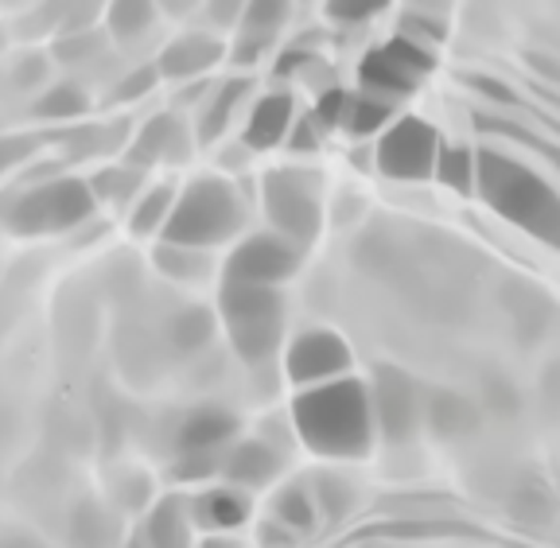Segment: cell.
<instances>
[{
    "instance_id": "6da1fadb",
    "label": "cell",
    "mask_w": 560,
    "mask_h": 548,
    "mask_svg": "<svg viewBox=\"0 0 560 548\" xmlns=\"http://www.w3.org/2000/svg\"><path fill=\"white\" fill-rule=\"evenodd\" d=\"M292 428L307 452L324 459H362L374 447L377 420L370 389L359 377L300 389L292 400Z\"/></svg>"
},
{
    "instance_id": "7a4b0ae2",
    "label": "cell",
    "mask_w": 560,
    "mask_h": 548,
    "mask_svg": "<svg viewBox=\"0 0 560 548\" xmlns=\"http://www.w3.org/2000/svg\"><path fill=\"white\" fill-rule=\"evenodd\" d=\"M479 195L514 226L560 249V195L522 160L479 149Z\"/></svg>"
},
{
    "instance_id": "3957f363",
    "label": "cell",
    "mask_w": 560,
    "mask_h": 548,
    "mask_svg": "<svg viewBox=\"0 0 560 548\" xmlns=\"http://www.w3.org/2000/svg\"><path fill=\"white\" fill-rule=\"evenodd\" d=\"M245 222L242 191L222 175H199L175 195L172 222H167L160 242L187 245V249H214L230 242Z\"/></svg>"
},
{
    "instance_id": "277c9868",
    "label": "cell",
    "mask_w": 560,
    "mask_h": 548,
    "mask_svg": "<svg viewBox=\"0 0 560 548\" xmlns=\"http://www.w3.org/2000/svg\"><path fill=\"white\" fill-rule=\"evenodd\" d=\"M219 315L226 327V339L245 365H272L284 339V300L280 288H254V284H226L219 292Z\"/></svg>"
},
{
    "instance_id": "5b68a950",
    "label": "cell",
    "mask_w": 560,
    "mask_h": 548,
    "mask_svg": "<svg viewBox=\"0 0 560 548\" xmlns=\"http://www.w3.org/2000/svg\"><path fill=\"white\" fill-rule=\"evenodd\" d=\"M97 199L90 191V179L79 175H55V179L32 183L27 191H16L4 210L9 226L16 234H55L90 222Z\"/></svg>"
},
{
    "instance_id": "8992f818",
    "label": "cell",
    "mask_w": 560,
    "mask_h": 548,
    "mask_svg": "<svg viewBox=\"0 0 560 548\" xmlns=\"http://www.w3.org/2000/svg\"><path fill=\"white\" fill-rule=\"evenodd\" d=\"M319 187L324 179L307 167H272L261 179V202L272 234L289 237L292 245H312L324 226V207H319Z\"/></svg>"
},
{
    "instance_id": "52a82bcc",
    "label": "cell",
    "mask_w": 560,
    "mask_h": 548,
    "mask_svg": "<svg viewBox=\"0 0 560 548\" xmlns=\"http://www.w3.org/2000/svg\"><path fill=\"white\" fill-rule=\"evenodd\" d=\"M444 149L440 132L424 117H397L374 144V167L385 179L424 183L436 175V156Z\"/></svg>"
},
{
    "instance_id": "ba28073f",
    "label": "cell",
    "mask_w": 560,
    "mask_h": 548,
    "mask_svg": "<svg viewBox=\"0 0 560 548\" xmlns=\"http://www.w3.org/2000/svg\"><path fill=\"white\" fill-rule=\"evenodd\" d=\"M432 67H436L432 47H420V44H412V39H405V35H394L389 44H382L370 55H362L359 86H362V94L394 105L397 97L412 94Z\"/></svg>"
},
{
    "instance_id": "9c48e42d",
    "label": "cell",
    "mask_w": 560,
    "mask_h": 548,
    "mask_svg": "<svg viewBox=\"0 0 560 548\" xmlns=\"http://www.w3.org/2000/svg\"><path fill=\"white\" fill-rule=\"evenodd\" d=\"M300 245L289 237L272 234H249L234 245V253L222 265V280L226 284H254V288H280L292 272L300 269Z\"/></svg>"
},
{
    "instance_id": "30bf717a",
    "label": "cell",
    "mask_w": 560,
    "mask_h": 548,
    "mask_svg": "<svg viewBox=\"0 0 560 548\" xmlns=\"http://www.w3.org/2000/svg\"><path fill=\"white\" fill-rule=\"evenodd\" d=\"M284 374L300 389H315V385L339 382L350 377V347L342 335L327 331V327H312V331H300L289 342V354H284Z\"/></svg>"
},
{
    "instance_id": "8fae6325",
    "label": "cell",
    "mask_w": 560,
    "mask_h": 548,
    "mask_svg": "<svg viewBox=\"0 0 560 548\" xmlns=\"http://www.w3.org/2000/svg\"><path fill=\"white\" fill-rule=\"evenodd\" d=\"M370 400H374L377 432H382L385 440H394V444L409 440L420 420V400L409 377H405L401 370H382V382H374Z\"/></svg>"
},
{
    "instance_id": "7c38bea8",
    "label": "cell",
    "mask_w": 560,
    "mask_h": 548,
    "mask_svg": "<svg viewBox=\"0 0 560 548\" xmlns=\"http://www.w3.org/2000/svg\"><path fill=\"white\" fill-rule=\"evenodd\" d=\"M187 156H191V132H187V125L175 114H156L132 137L125 164L149 172L152 164H184Z\"/></svg>"
},
{
    "instance_id": "4fadbf2b",
    "label": "cell",
    "mask_w": 560,
    "mask_h": 548,
    "mask_svg": "<svg viewBox=\"0 0 560 548\" xmlns=\"http://www.w3.org/2000/svg\"><path fill=\"white\" fill-rule=\"evenodd\" d=\"M296 97L292 94H261L254 102V109H249V117H245L242 125V144L249 152H272L280 149V144H289L292 129H296Z\"/></svg>"
},
{
    "instance_id": "5bb4252c",
    "label": "cell",
    "mask_w": 560,
    "mask_h": 548,
    "mask_svg": "<svg viewBox=\"0 0 560 548\" xmlns=\"http://www.w3.org/2000/svg\"><path fill=\"white\" fill-rule=\"evenodd\" d=\"M289 4L280 0H254L242 9V24H237V39L230 47V59L237 67H254L272 44H277L280 27L289 24Z\"/></svg>"
},
{
    "instance_id": "9a60e30c",
    "label": "cell",
    "mask_w": 560,
    "mask_h": 548,
    "mask_svg": "<svg viewBox=\"0 0 560 548\" xmlns=\"http://www.w3.org/2000/svg\"><path fill=\"white\" fill-rule=\"evenodd\" d=\"M222 55H226V44L219 35L187 32L156 55V70L167 82H199L214 62H222Z\"/></svg>"
},
{
    "instance_id": "2e32d148",
    "label": "cell",
    "mask_w": 560,
    "mask_h": 548,
    "mask_svg": "<svg viewBox=\"0 0 560 548\" xmlns=\"http://www.w3.org/2000/svg\"><path fill=\"white\" fill-rule=\"evenodd\" d=\"M237 435V417L219 405L195 409L175 432V452L179 455H222Z\"/></svg>"
},
{
    "instance_id": "e0dca14e",
    "label": "cell",
    "mask_w": 560,
    "mask_h": 548,
    "mask_svg": "<svg viewBox=\"0 0 560 548\" xmlns=\"http://www.w3.org/2000/svg\"><path fill=\"white\" fill-rule=\"evenodd\" d=\"M245 97H249V79L245 74H234V79H222L219 86H210V94L199 102V144H219L226 137V129L234 125V117L242 114Z\"/></svg>"
},
{
    "instance_id": "ac0fdd59",
    "label": "cell",
    "mask_w": 560,
    "mask_h": 548,
    "mask_svg": "<svg viewBox=\"0 0 560 548\" xmlns=\"http://www.w3.org/2000/svg\"><path fill=\"white\" fill-rule=\"evenodd\" d=\"M280 470V455L272 444H265V440H245V444H234L226 452V467H222V475H226L230 487L237 490H261L269 487L272 479H277Z\"/></svg>"
},
{
    "instance_id": "d6986e66",
    "label": "cell",
    "mask_w": 560,
    "mask_h": 548,
    "mask_svg": "<svg viewBox=\"0 0 560 548\" xmlns=\"http://www.w3.org/2000/svg\"><path fill=\"white\" fill-rule=\"evenodd\" d=\"M195 517L214 533L242 529L249 522V494L237 487H214L195 502Z\"/></svg>"
},
{
    "instance_id": "ffe728a7",
    "label": "cell",
    "mask_w": 560,
    "mask_h": 548,
    "mask_svg": "<svg viewBox=\"0 0 560 548\" xmlns=\"http://www.w3.org/2000/svg\"><path fill=\"white\" fill-rule=\"evenodd\" d=\"M140 540H144V548H195L191 517H187V510L175 498H167L149 514Z\"/></svg>"
},
{
    "instance_id": "44dd1931",
    "label": "cell",
    "mask_w": 560,
    "mask_h": 548,
    "mask_svg": "<svg viewBox=\"0 0 560 548\" xmlns=\"http://www.w3.org/2000/svg\"><path fill=\"white\" fill-rule=\"evenodd\" d=\"M152 257H156V269L167 280H175V284H202L214 272V257L207 249H187V245L160 242Z\"/></svg>"
},
{
    "instance_id": "7402d4cb",
    "label": "cell",
    "mask_w": 560,
    "mask_h": 548,
    "mask_svg": "<svg viewBox=\"0 0 560 548\" xmlns=\"http://www.w3.org/2000/svg\"><path fill=\"white\" fill-rule=\"evenodd\" d=\"M272 522L280 529H289L292 537L300 533H312L315 522H319V505L312 498V487H300V482H289L272 494Z\"/></svg>"
},
{
    "instance_id": "603a6c76",
    "label": "cell",
    "mask_w": 560,
    "mask_h": 548,
    "mask_svg": "<svg viewBox=\"0 0 560 548\" xmlns=\"http://www.w3.org/2000/svg\"><path fill=\"white\" fill-rule=\"evenodd\" d=\"M175 187L172 183H156L149 191H140L137 207H132V218H129V230L137 237H164L167 222H172V210H175Z\"/></svg>"
},
{
    "instance_id": "cb8c5ba5",
    "label": "cell",
    "mask_w": 560,
    "mask_h": 548,
    "mask_svg": "<svg viewBox=\"0 0 560 548\" xmlns=\"http://www.w3.org/2000/svg\"><path fill=\"white\" fill-rule=\"evenodd\" d=\"M436 183H444L455 195H475L479 191V152L467 144H444L436 156Z\"/></svg>"
},
{
    "instance_id": "d4e9b609",
    "label": "cell",
    "mask_w": 560,
    "mask_h": 548,
    "mask_svg": "<svg viewBox=\"0 0 560 548\" xmlns=\"http://www.w3.org/2000/svg\"><path fill=\"white\" fill-rule=\"evenodd\" d=\"M397 121V114H394V105L389 102H377V97H370V94H354L350 97V109H347V125H342V132L347 137H354V140H374V132L382 137L389 125Z\"/></svg>"
},
{
    "instance_id": "484cf974",
    "label": "cell",
    "mask_w": 560,
    "mask_h": 548,
    "mask_svg": "<svg viewBox=\"0 0 560 548\" xmlns=\"http://www.w3.org/2000/svg\"><path fill=\"white\" fill-rule=\"evenodd\" d=\"M140 187H144V172L132 164H109L90 179V191H94L97 202H114V207H125V202L140 199Z\"/></svg>"
},
{
    "instance_id": "4316f807",
    "label": "cell",
    "mask_w": 560,
    "mask_h": 548,
    "mask_svg": "<svg viewBox=\"0 0 560 548\" xmlns=\"http://www.w3.org/2000/svg\"><path fill=\"white\" fill-rule=\"evenodd\" d=\"M90 109V97L82 86L74 82H59V86L44 90V94L35 97L32 105V117L35 121H74Z\"/></svg>"
},
{
    "instance_id": "83f0119b",
    "label": "cell",
    "mask_w": 560,
    "mask_h": 548,
    "mask_svg": "<svg viewBox=\"0 0 560 548\" xmlns=\"http://www.w3.org/2000/svg\"><path fill=\"white\" fill-rule=\"evenodd\" d=\"M156 16H160L156 4L125 0V4H109V12H105V27H109V35H114L117 44H137V39H144V35L152 32Z\"/></svg>"
},
{
    "instance_id": "f1b7e54d",
    "label": "cell",
    "mask_w": 560,
    "mask_h": 548,
    "mask_svg": "<svg viewBox=\"0 0 560 548\" xmlns=\"http://www.w3.org/2000/svg\"><path fill=\"white\" fill-rule=\"evenodd\" d=\"M401 35L405 39H412V44H420V47L444 44L447 16H436L432 4H412V9H405V16H401Z\"/></svg>"
},
{
    "instance_id": "f546056e",
    "label": "cell",
    "mask_w": 560,
    "mask_h": 548,
    "mask_svg": "<svg viewBox=\"0 0 560 548\" xmlns=\"http://www.w3.org/2000/svg\"><path fill=\"white\" fill-rule=\"evenodd\" d=\"M210 335H214V315L207 312V307H187V312L175 315L172 323V339L179 350H199L210 342Z\"/></svg>"
},
{
    "instance_id": "4dcf8cb0",
    "label": "cell",
    "mask_w": 560,
    "mask_h": 548,
    "mask_svg": "<svg viewBox=\"0 0 560 548\" xmlns=\"http://www.w3.org/2000/svg\"><path fill=\"white\" fill-rule=\"evenodd\" d=\"M312 498L324 517H342L354 510V487L342 482L339 475H319V479L312 482Z\"/></svg>"
},
{
    "instance_id": "1f68e13d",
    "label": "cell",
    "mask_w": 560,
    "mask_h": 548,
    "mask_svg": "<svg viewBox=\"0 0 560 548\" xmlns=\"http://www.w3.org/2000/svg\"><path fill=\"white\" fill-rule=\"evenodd\" d=\"M429 409H432L429 420L436 432L455 435V432H467V428H471V409H467V400L452 397V393H436Z\"/></svg>"
},
{
    "instance_id": "d6a6232c",
    "label": "cell",
    "mask_w": 560,
    "mask_h": 548,
    "mask_svg": "<svg viewBox=\"0 0 560 548\" xmlns=\"http://www.w3.org/2000/svg\"><path fill=\"white\" fill-rule=\"evenodd\" d=\"M382 9H385V0H335V4H327V16L342 27H354V24H370V20H377L382 16Z\"/></svg>"
},
{
    "instance_id": "836d02e7",
    "label": "cell",
    "mask_w": 560,
    "mask_h": 548,
    "mask_svg": "<svg viewBox=\"0 0 560 548\" xmlns=\"http://www.w3.org/2000/svg\"><path fill=\"white\" fill-rule=\"evenodd\" d=\"M39 149V140L32 132H4L0 137V179L9 172H16L20 164H27V156Z\"/></svg>"
},
{
    "instance_id": "e575fe53",
    "label": "cell",
    "mask_w": 560,
    "mask_h": 548,
    "mask_svg": "<svg viewBox=\"0 0 560 548\" xmlns=\"http://www.w3.org/2000/svg\"><path fill=\"white\" fill-rule=\"evenodd\" d=\"M160 82V70H156V62L152 67H137V70H125V79L114 86V102H137V97H144L152 86Z\"/></svg>"
},
{
    "instance_id": "d590c367",
    "label": "cell",
    "mask_w": 560,
    "mask_h": 548,
    "mask_svg": "<svg viewBox=\"0 0 560 548\" xmlns=\"http://www.w3.org/2000/svg\"><path fill=\"white\" fill-rule=\"evenodd\" d=\"M319 140H324V129H319V121L307 114V117H300V121H296V129H292V137H289V144H284V149L315 152V149H319Z\"/></svg>"
},
{
    "instance_id": "8d00e7d4",
    "label": "cell",
    "mask_w": 560,
    "mask_h": 548,
    "mask_svg": "<svg viewBox=\"0 0 560 548\" xmlns=\"http://www.w3.org/2000/svg\"><path fill=\"white\" fill-rule=\"evenodd\" d=\"M44 74H47V59H44V55H35V59H24L16 67V82H20V86H27V82L35 86V82H44Z\"/></svg>"
},
{
    "instance_id": "74e56055",
    "label": "cell",
    "mask_w": 560,
    "mask_h": 548,
    "mask_svg": "<svg viewBox=\"0 0 560 548\" xmlns=\"http://www.w3.org/2000/svg\"><path fill=\"white\" fill-rule=\"evenodd\" d=\"M292 545H296V537L289 529H280L277 522L261 525V548H292Z\"/></svg>"
},
{
    "instance_id": "f35d334b",
    "label": "cell",
    "mask_w": 560,
    "mask_h": 548,
    "mask_svg": "<svg viewBox=\"0 0 560 548\" xmlns=\"http://www.w3.org/2000/svg\"><path fill=\"white\" fill-rule=\"evenodd\" d=\"M195 548H242L237 540H230V537H202Z\"/></svg>"
},
{
    "instance_id": "ab89813d",
    "label": "cell",
    "mask_w": 560,
    "mask_h": 548,
    "mask_svg": "<svg viewBox=\"0 0 560 548\" xmlns=\"http://www.w3.org/2000/svg\"><path fill=\"white\" fill-rule=\"evenodd\" d=\"M129 548H144V540H140V537H137V540H132V545H129Z\"/></svg>"
}]
</instances>
